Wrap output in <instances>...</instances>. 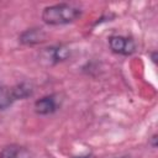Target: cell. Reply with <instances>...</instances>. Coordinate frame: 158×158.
Returning a JSON list of instances; mask_svg holds the SVG:
<instances>
[{"label": "cell", "instance_id": "1", "mask_svg": "<svg viewBox=\"0 0 158 158\" xmlns=\"http://www.w3.org/2000/svg\"><path fill=\"white\" fill-rule=\"evenodd\" d=\"M81 15V10L72 4H56L46 6L42 11V20L47 25L59 26L75 21Z\"/></svg>", "mask_w": 158, "mask_h": 158}, {"label": "cell", "instance_id": "9", "mask_svg": "<svg viewBox=\"0 0 158 158\" xmlns=\"http://www.w3.org/2000/svg\"><path fill=\"white\" fill-rule=\"evenodd\" d=\"M73 158H93V157L89 154H85V156H78V157H73Z\"/></svg>", "mask_w": 158, "mask_h": 158}, {"label": "cell", "instance_id": "7", "mask_svg": "<svg viewBox=\"0 0 158 158\" xmlns=\"http://www.w3.org/2000/svg\"><path fill=\"white\" fill-rule=\"evenodd\" d=\"M11 89H12L15 100H23V99L32 96V94H33V86H32V84H30L27 81L19 83L15 86H12Z\"/></svg>", "mask_w": 158, "mask_h": 158}, {"label": "cell", "instance_id": "3", "mask_svg": "<svg viewBox=\"0 0 158 158\" xmlns=\"http://www.w3.org/2000/svg\"><path fill=\"white\" fill-rule=\"evenodd\" d=\"M109 46L114 53L121 56H130L136 51L135 41L125 36H111L109 38Z\"/></svg>", "mask_w": 158, "mask_h": 158}, {"label": "cell", "instance_id": "5", "mask_svg": "<svg viewBox=\"0 0 158 158\" xmlns=\"http://www.w3.org/2000/svg\"><path fill=\"white\" fill-rule=\"evenodd\" d=\"M46 32L42 30V28H38V27H33V28H28L26 31H23L19 40L22 44H26V46H35V44H38V43H42L46 41Z\"/></svg>", "mask_w": 158, "mask_h": 158}, {"label": "cell", "instance_id": "4", "mask_svg": "<svg viewBox=\"0 0 158 158\" xmlns=\"http://www.w3.org/2000/svg\"><path fill=\"white\" fill-rule=\"evenodd\" d=\"M59 105L57 95H46L35 102V111L38 115H51L59 109Z\"/></svg>", "mask_w": 158, "mask_h": 158}, {"label": "cell", "instance_id": "8", "mask_svg": "<svg viewBox=\"0 0 158 158\" xmlns=\"http://www.w3.org/2000/svg\"><path fill=\"white\" fill-rule=\"evenodd\" d=\"M15 98L12 94V89L5 85H0V110H6L14 104Z\"/></svg>", "mask_w": 158, "mask_h": 158}, {"label": "cell", "instance_id": "2", "mask_svg": "<svg viewBox=\"0 0 158 158\" xmlns=\"http://www.w3.org/2000/svg\"><path fill=\"white\" fill-rule=\"evenodd\" d=\"M70 56V49L63 44L51 46L44 48L40 53V62L44 65H54L59 62L68 59Z\"/></svg>", "mask_w": 158, "mask_h": 158}, {"label": "cell", "instance_id": "10", "mask_svg": "<svg viewBox=\"0 0 158 158\" xmlns=\"http://www.w3.org/2000/svg\"><path fill=\"white\" fill-rule=\"evenodd\" d=\"M122 158H123V157H122Z\"/></svg>", "mask_w": 158, "mask_h": 158}, {"label": "cell", "instance_id": "6", "mask_svg": "<svg viewBox=\"0 0 158 158\" xmlns=\"http://www.w3.org/2000/svg\"><path fill=\"white\" fill-rule=\"evenodd\" d=\"M0 158H32V153L23 146L9 144L1 148Z\"/></svg>", "mask_w": 158, "mask_h": 158}]
</instances>
